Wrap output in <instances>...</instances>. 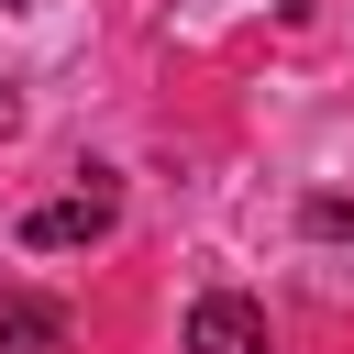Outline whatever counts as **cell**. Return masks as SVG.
Listing matches in <instances>:
<instances>
[{"label":"cell","mask_w":354,"mask_h":354,"mask_svg":"<svg viewBox=\"0 0 354 354\" xmlns=\"http://www.w3.org/2000/svg\"><path fill=\"white\" fill-rule=\"evenodd\" d=\"M122 221V188L111 177H88V188H66V199H33L22 210V254H66V243H100Z\"/></svg>","instance_id":"1"},{"label":"cell","mask_w":354,"mask_h":354,"mask_svg":"<svg viewBox=\"0 0 354 354\" xmlns=\"http://www.w3.org/2000/svg\"><path fill=\"white\" fill-rule=\"evenodd\" d=\"M188 354H266V310L232 299V288H210V299L188 310Z\"/></svg>","instance_id":"2"},{"label":"cell","mask_w":354,"mask_h":354,"mask_svg":"<svg viewBox=\"0 0 354 354\" xmlns=\"http://www.w3.org/2000/svg\"><path fill=\"white\" fill-rule=\"evenodd\" d=\"M0 354H66V310L33 288H0Z\"/></svg>","instance_id":"3"},{"label":"cell","mask_w":354,"mask_h":354,"mask_svg":"<svg viewBox=\"0 0 354 354\" xmlns=\"http://www.w3.org/2000/svg\"><path fill=\"white\" fill-rule=\"evenodd\" d=\"M310 232H332V243H354V210H343V199H310Z\"/></svg>","instance_id":"4"}]
</instances>
